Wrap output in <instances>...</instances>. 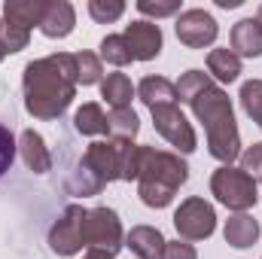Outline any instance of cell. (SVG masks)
<instances>
[{
  "label": "cell",
  "mask_w": 262,
  "mask_h": 259,
  "mask_svg": "<svg viewBox=\"0 0 262 259\" xmlns=\"http://www.w3.org/2000/svg\"><path fill=\"white\" fill-rule=\"evenodd\" d=\"M101 58H104L107 64H116V67H125V64L134 61L122 34H107V37L101 40Z\"/></svg>",
  "instance_id": "cell-22"
},
{
  "label": "cell",
  "mask_w": 262,
  "mask_h": 259,
  "mask_svg": "<svg viewBox=\"0 0 262 259\" xmlns=\"http://www.w3.org/2000/svg\"><path fill=\"white\" fill-rule=\"evenodd\" d=\"M119 156H122V143L119 140H95L85 146L79 165L85 171H92L104 186L119 180Z\"/></svg>",
  "instance_id": "cell-9"
},
{
  "label": "cell",
  "mask_w": 262,
  "mask_h": 259,
  "mask_svg": "<svg viewBox=\"0 0 262 259\" xmlns=\"http://www.w3.org/2000/svg\"><path fill=\"white\" fill-rule=\"evenodd\" d=\"M162 259H198V253H195V247L189 244V241H168L165 244V256Z\"/></svg>",
  "instance_id": "cell-30"
},
{
  "label": "cell",
  "mask_w": 262,
  "mask_h": 259,
  "mask_svg": "<svg viewBox=\"0 0 262 259\" xmlns=\"http://www.w3.org/2000/svg\"><path fill=\"white\" fill-rule=\"evenodd\" d=\"M73 128L79 134H107V113L101 110V104H82L76 113H73Z\"/></svg>",
  "instance_id": "cell-21"
},
{
  "label": "cell",
  "mask_w": 262,
  "mask_h": 259,
  "mask_svg": "<svg viewBox=\"0 0 262 259\" xmlns=\"http://www.w3.org/2000/svg\"><path fill=\"white\" fill-rule=\"evenodd\" d=\"M177 98L186 101L195 113V119L204 125L207 134V153L223 162L232 165L241 156V134L235 122V110H232V98L201 70H186L177 82Z\"/></svg>",
  "instance_id": "cell-1"
},
{
  "label": "cell",
  "mask_w": 262,
  "mask_h": 259,
  "mask_svg": "<svg viewBox=\"0 0 262 259\" xmlns=\"http://www.w3.org/2000/svg\"><path fill=\"white\" fill-rule=\"evenodd\" d=\"M186 180H189V165L177 153L143 146L140 174H137V195L146 207H168Z\"/></svg>",
  "instance_id": "cell-3"
},
{
  "label": "cell",
  "mask_w": 262,
  "mask_h": 259,
  "mask_svg": "<svg viewBox=\"0 0 262 259\" xmlns=\"http://www.w3.org/2000/svg\"><path fill=\"white\" fill-rule=\"evenodd\" d=\"M256 21H259V25H262V6H259V15H256Z\"/></svg>",
  "instance_id": "cell-34"
},
{
  "label": "cell",
  "mask_w": 262,
  "mask_h": 259,
  "mask_svg": "<svg viewBox=\"0 0 262 259\" xmlns=\"http://www.w3.org/2000/svg\"><path fill=\"white\" fill-rule=\"evenodd\" d=\"M82 204H67L61 210V217L52 223L49 229V247L58 256H76L85 244H82Z\"/></svg>",
  "instance_id": "cell-8"
},
{
  "label": "cell",
  "mask_w": 262,
  "mask_h": 259,
  "mask_svg": "<svg viewBox=\"0 0 262 259\" xmlns=\"http://www.w3.org/2000/svg\"><path fill=\"white\" fill-rule=\"evenodd\" d=\"M73 61H76V82L95 85V82L104 79V67H101V58L95 52H76Z\"/></svg>",
  "instance_id": "cell-23"
},
{
  "label": "cell",
  "mask_w": 262,
  "mask_h": 259,
  "mask_svg": "<svg viewBox=\"0 0 262 259\" xmlns=\"http://www.w3.org/2000/svg\"><path fill=\"white\" fill-rule=\"evenodd\" d=\"M137 98L152 110V107H168V104H177V85L165 76H143L140 85H137Z\"/></svg>",
  "instance_id": "cell-15"
},
{
  "label": "cell",
  "mask_w": 262,
  "mask_h": 259,
  "mask_svg": "<svg viewBox=\"0 0 262 259\" xmlns=\"http://www.w3.org/2000/svg\"><path fill=\"white\" fill-rule=\"evenodd\" d=\"M207 70L220 82H235L241 76V58L226 46V49H210L207 52Z\"/></svg>",
  "instance_id": "cell-20"
},
{
  "label": "cell",
  "mask_w": 262,
  "mask_h": 259,
  "mask_svg": "<svg viewBox=\"0 0 262 259\" xmlns=\"http://www.w3.org/2000/svg\"><path fill=\"white\" fill-rule=\"evenodd\" d=\"M137 131H140V119H137V113L131 107L128 110H110L107 113V134H110V140L134 143Z\"/></svg>",
  "instance_id": "cell-19"
},
{
  "label": "cell",
  "mask_w": 262,
  "mask_h": 259,
  "mask_svg": "<svg viewBox=\"0 0 262 259\" xmlns=\"http://www.w3.org/2000/svg\"><path fill=\"white\" fill-rule=\"evenodd\" d=\"M174 28H177V40L183 46H189V49L210 46L216 40V34H220L216 18L210 12H204V9H186V12H180V18H177Z\"/></svg>",
  "instance_id": "cell-10"
},
{
  "label": "cell",
  "mask_w": 262,
  "mask_h": 259,
  "mask_svg": "<svg viewBox=\"0 0 262 259\" xmlns=\"http://www.w3.org/2000/svg\"><path fill=\"white\" fill-rule=\"evenodd\" d=\"M9 55V49H6V40H3V18H0V61Z\"/></svg>",
  "instance_id": "cell-31"
},
{
  "label": "cell",
  "mask_w": 262,
  "mask_h": 259,
  "mask_svg": "<svg viewBox=\"0 0 262 259\" xmlns=\"http://www.w3.org/2000/svg\"><path fill=\"white\" fill-rule=\"evenodd\" d=\"M89 12H92V18H95V21L110 25V21L122 18L125 3H122V0H89Z\"/></svg>",
  "instance_id": "cell-26"
},
{
  "label": "cell",
  "mask_w": 262,
  "mask_h": 259,
  "mask_svg": "<svg viewBox=\"0 0 262 259\" xmlns=\"http://www.w3.org/2000/svg\"><path fill=\"white\" fill-rule=\"evenodd\" d=\"M67 189L73 195H98L104 189V183H101L92 171H85L82 165H76V168L67 174Z\"/></svg>",
  "instance_id": "cell-25"
},
{
  "label": "cell",
  "mask_w": 262,
  "mask_h": 259,
  "mask_svg": "<svg viewBox=\"0 0 262 259\" xmlns=\"http://www.w3.org/2000/svg\"><path fill=\"white\" fill-rule=\"evenodd\" d=\"M241 171L250 180H262V143H253L241 153Z\"/></svg>",
  "instance_id": "cell-28"
},
{
  "label": "cell",
  "mask_w": 262,
  "mask_h": 259,
  "mask_svg": "<svg viewBox=\"0 0 262 259\" xmlns=\"http://www.w3.org/2000/svg\"><path fill=\"white\" fill-rule=\"evenodd\" d=\"M82 244H85V250L116 256L122 250V244H125L119 213L113 207H92V210H85V217H82Z\"/></svg>",
  "instance_id": "cell-4"
},
{
  "label": "cell",
  "mask_w": 262,
  "mask_h": 259,
  "mask_svg": "<svg viewBox=\"0 0 262 259\" xmlns=\"http://www.w3.org/2000/svg\"><path fill=\"white\" fill-rule=\"evenodd\" d=\"M73 25H76V12H73V6H70L67 0H52L49 9H46V15H43L40 31H43L46 37L58 40V37H67V34L73 31Z\"/></svg>",
  "instance_id": "cell-17"
},
{
  "label": "cell",
  "mask_w": 262,
  "mask_h": 259,
  "mask_svg": "<svg viewBox=\"0 0 262 259\" xmlns=\"http://www.w3.org/2000/svg\"><path fill=\"white\" fill-rule=\"evenodd\" d=\"M210 192L216 195L220 204H226L235 213H247L259 198L256 195V180H250L241 168H232V165H223V168L213 171Z\"/></svg>",
  "instance_id": "cell-5"
},
{
  "label": "cell",
  "mask_w": 262,
  "mask_h": 259,
  "mask_svg": "<svg viewBox=\"0 0 262 259\" xmlns=\"http://www.w3.org/2000/svg\"><path fill=\"white\" fill-rule=\"evenodd\" d=\"M82 259H113V256H107V253H95V250H89V253H85Z\"/></svg>",
  "instance_id": "cell-33"
},
{
  "label": "cell",
  "mask_w": 262,
  "mask_h": 259,
  "mask_svg": "<svg viewBox=\"0 0 262 259\" xmlns=\"http://www.w3.org/2000/svg\"><path fill=\"white\" fill-rule=\"evenodd\" d=\"M122 37L128 43L134 61H152L162 52V28L156 21H143V18L140 21H131Z\"/></svg>",
  "instance_id": "cell-11"
},
{
  "label": "cell",
  "mask_w": 262,
  "mask_h": 259,
  "mask_svg": "<svg viewBox=\"0 0 262 259\" xmlns=\"http://www.w3.org/2000/svg\"><path fill=\"white\" fill-rule=\"evenodd\" d=\"M76 61L67 52L37 58L25 67V110L34 119H58L76 95Z\"/></svg>",
  "instance_id": "cell-2"
},
{
  "label": "cell",
  "mask_w": 262,
  "mask_h": 259,
  "mask_svg": "<svg viewBox=\"0 0 262 259\" xmlns=\"http://www.w3.org/2000/svg\"><path fill=\"white\" fill-rule=\"evenodd\" d=\"M15 149H18V143H15V137H12V131L6 128V125H0V177L12 168Z\"/></svg>",
  "instance_id": "cell-29"
},
{
  "label": "cell",
  "mask_w": 262,
  "mask_h": 259,
  "mask_svg": "<svg viewBox=\"0 0 262 259\" xmlns=\"http://www.w3.org/2000/svg\"><path fill=\"white\" fill-rule=\"evenodd\" d=\"M125 244L137 259H162L165 256V235L156 226H134L125 235Z\"/></svg>",
  "instance_id": "cell-12"
},
{
  "label": "cell",
  "mask_w": 262,
  "mask_h": 259,
  "mask_svg": "<svg viewBox=\"0 0 262 259\" xmlns=\"http://www.w3.org/2000/svg\"><path fill=\"white\" fill-rule=\"evenodd\" d=\"M18 149H21V159H25L28 171H34V174L52 171V153L46 149V140L34 128H25L18 134Z\"/></svg>",
  "instance_id": "cell-13"
},
{
  "label": "cell",
  "mask_w": 262,
  "mask_h": 259,
  "mask_svg": "<svg viewBox=\"0 0 262 259\" xmlns=\"http://www.w3.org/2000/svg\"><path fill=\"white\" fill-rule=\"evenodd\" d=\"M137 9L149 18H165L180 12V0H137Z\"/></svg>",
  "instance_id": "cell-27"
},
{
  "label": "cell",
  "mask_w": 262,
  "mask_h": 259,
  "mask_svg": "<svg viewBox=\"0 0 262 259\" xmlns=\"http://www.w3.org/2000/svg\"><path fill=\"white\" fill-rule=\"evenodd\" d=\"M134 95H137V89L131 85V79L125 73H107V79H101V98L113 110H128Z\"/></svg>",
  "instance_id": "cell-18"
},
{
  "label": "cell",
  "mask_w": 262,
  "mask_h": 259,
  "mask_svg": "<svg viewBox=\"0 0 262 259\" xmlns=\"http://www.w3.org/2000/svg\"><path fill=\"white\" fill-rule=\"evenodd\" d=\"M232 52L238 58H259L262 55V25L256 18H241L232 28Z\"/></svg>",
  "instance_id": "cell-14"
},
{
  "label": "cell",
  "mask_w": 262,
  "mask_h": 259,
  "mask_svg": "<svg viewBox=\"0 0 262 259\" xmlns=\"http://www.w3.org/2000/svg\"><path fill=\"white\" fill-rule=\"evenodd\" d=\"M241 107L262 128V79H247L241 85Z\"/></svg>",
  "instance_id": "cell-24"
},
{
  "label": "cell",
  "mask_w": 262,
  "mask_h": 259,
  "mask_svg": "<svg viewBox=\"0 0 262 259\" xmlns=\"http://www.w3.org/2000/svg\"><path fill=\"white\" fill-rule=\"evenodd\" d=\"M223 235H226V244H232L235 250H247L259 241V223L250 213H235L226 220Z\"/></svg>",
  "instance_id": "cell-16"
},
{
  "label": "cell",
  "mask_w": 262,
  "mask_h": 259,
  "mask_svg": "<svg viewBox=\"0 0 262 259\" xmlns=\"http://www.w3.org/2000/svg\"><path fill=\"white\" fill-rule=\"evenodd\" d=\"M216 6H223V9H235V6H241V0H216Z\"/></svg>",
  "instance_id": "cell-32"
},
{
  "label": "cell",
  "mask_w": 262,
  "mask_h": 259,
  "mask_svg": "<svg viewBox=\"0 0 262 259\" xmlns=\"http://www.w3.org/2000/svg\"><path fill=\"white\" fill-rule=\"evenodd\" d=\"M174 226H177V235L183 241H204V238H210L213 229H216L213 204L198 198V195L180 201V207L174 210Z\"/></svg>",
  "instance_id": "cell-6"
},
{
  "label": "cell",
  "mask_w": 262,
  "mask_h": 259,
  "mask_svg": "<svg viewBox=\"0 0 262 259\" xmlns=\"http://www.w3.org/2000/svg\"><path fill=\"white\" fill-rule=\"evenodd\" d=\"M152 125L156 131L171 143L177 146L180 153H192L198 146V137H195V128L189 125V119L183 116V110L177 104H168V107H152Z\"/></svg>",
  "instance_id": "cell-7"
}]
</instances>
